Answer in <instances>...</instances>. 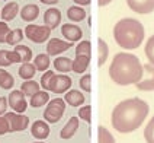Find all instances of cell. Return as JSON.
Here are the masks:
<instances>
[{"instance_id":"obj_10","label":"cell","mask_w":154,"mask_h":143,"mask_svg":"<svg viewBox=\"0 0 154 143\" xmlns=\"http://www.w3.org/2000/svg\"><path fill=\"white\" fill-rule=\"evenodd\" d=\"M144 66V73H147V76L138 82L137 88L140 91H154V64L151 63H147V64H143Z\"/></svg>"},{"instance_id":"obj_27","label":"cell","mask_w":154,"mask_h":143,"mask_svg":"<svg viewBox=\"0 0 154 143\" xmlns=\"http://www.w3.org/2000/svg\"><path fill=\"white\" fill-rule=\"evenodd\" d=\"M13 85H15L13 76L10 75L8 70L0 69V88H3V89H10V88H13Z\"/></svg>"},{"instance_id":"obj_20","label":"cell","mask_w":154,"mask_h":143,"mask_svg":"<svg viewBox=\"0 0 154 143\" xmlns=\"http://www.w3.org/2000/svg\"><path fill=\"white\" fill-rule=\"evenodd\" d=\"M48 101H50V93H48V91L44 89V91H38L36 93H34L31 96L29 104L32 107H35V108H39V107H42L45 104H48Z\"/></svg>"},{"instance_id":"obj_24","label":"cell","mask_w":154,"mask_h":143,"mask_svg":"<svg viewBox=\"0 0 154 143\" xmlns=\"http://www.w3.org/2000/svg\"><path fill=\"white\" fill-rule=\"evenodd\" d=\"M97 51H99V59H97V66L100 67L105 64V61L108 60V56H109V47L108 44L103 41L102 38L97 40Z\"/></svg>"},{"instance_id":"obj_38","label":"cell","mask_w":154,"mask_h":143,"mask_svg":"<svg viewBox=\"0 0 154 143\" xmlns=\"http://www.w3.org/2000/svg\"><path fill=\"white\" fill-rule=\"evenodd\" d=\"M10 32L8 22H0V42H6V37Z\"/></svg>"},{"instance_id":"obj_43","label":"cell","mask_w":154,"mask_h":143,"mask_svg":"<svg viewBox=\"0 0 154 143\" xmlns=\"http://www.w3.org/2000/svg\"><path fill=\"white\" fill-rule=\"evenodd\" d=\"M112 0H97V5L100 6V8H103V6H106V5H109Z\"/></svg>"},{"instance_id":"obj_16","label":"cell","mask_w":154,"mask_h":143,"mask_svg":"<svg viewBox=\"0 0 154 143\" xmlns=\"http://www.w3.org/2000/svg\"><path fill=\"white\" fill-rule=\"evenodd\" d=\"M77 128H79V117H71L66 123V126L61 128L60 132V136L61 139H70V137H73L74 136V133L77 132Z\"/></svg>"},{"instance_id":"obj_45","label":"cell","mask_w":154,"mask_h":143,"mask_svg":"<svg viewBox=\"0 0 154 143\" xmlns=\"http://www.w3.org/2000/svg\"><path fill=\"white\" fill-rule=\"evenodd\" d=\"M34 143H45V142H42V140H39V142H34Z\"/></svg>"},{"instance_id":"obj_33","label":"cell","mask_w":154,"mask_h":143,"mask_svg":"<svg viewBox=\"0 0 154 143\" xmlns=\"http://www.w3.org/2000/svg\"><path fill=\"white\" fill-rule=\"evenodd\" d=\"M144 137L147 143H154V117L150 120V123L144 128Z\"/></svg>"},{"instance_id":"obj_19","label":"cell","mask_w":154,"mask_h":143,"mask_svg":"<svg viewBox=\"0 0 154 143\" xmlns=\"http://www.w3.org/2000/svg\"><path fill=\"white\" fill-rule=\"evenodd\" d=\"M90 64V56L77 54L76 59L73 60V72L76 73H85Z\"/></svg>"},{"instance_id":"obj_5","label":"cell","mask_w":154,"mask_h":143,"mask_svg":"<svg viewBox=\"0 0 154 143\" xmlns=\"http://www.w3.org/2000/svg\"><path fill=\"white\" fill-rule=\"evenodd\" d=\"M25 35L28 40L36 42V44H42L45 42L50 35H51V28L47 25H35V24H29L25 28Z\"/></svg>"},{"instance_id":"obj_7","label":"cell","mask_w":154,"mask_h":143,"mask_svg":"<svg viewBox=\"0 0 154 143\" xmlns=\"http://www.w3.org/2000/svg\"><path fill=\"white\" fill-rule=\"evenodd\" d=\"M71 79L67 75H54L50 80V91L55 93H66L71 88Z\"/></svg>"},{"instance_id":"obj_12","label":"cell","mask_w":154,"mask_h":143,"mask_svg":"<svg viewBox=\"0 0 154 143\" xmlns=\"http://www.w3.org/2000/svg\"><path fill=\"white\" fill-rule=\"evenodd\" d=\"M131 10L140 15H147L154 12V0H127Z\"/></svg>"},{"instance_id":"obj_29","label":"cell","mask_w":154,"mask_h":143,"mask_svg":"<svg viewBox=\"0 0 154 143\" xmlns=\"http://www.w3.org/2000/svg\"><path fill=\"white\" fill-rule=\"evenodd\" d=\"M97 143H115L113 136L111 135V132L103 126H99L97 128Z\"/></svg>"},{"instance_id":"obj_2","label":"cell","mask_w":154,"mask_h":143,"mask_svg":"<svg viewBox=\"0 0 154 143\" xmlns=\"http://www.w3.org/2000/svg\"><path fill=\"white\" fill-rule=\"evenodd\" d=\"M109 76L121 86L138 83L144 76V66L137 56L131 53H118L112 60Z\"/></svg>"},{"instance_id":"obj_8","label":"cell","mask_w":154,"mask_h":143,"mask_svg":"<svg viewBox=\"0 0 154 143\" xmlns=\"http://www.w3.org/2000/svg\"><path fill=\"white\" fill-rule=\"evenodd\" d=\"M8 102L10 105V108L13 109L15 112H25L28 108V102L25 99V93L22 92L20 89H15L12 91L10 95L8 96Z\"/></svg>"},{"instance_id":"obj_32","label":"cell","mask_w":154,"mask_h":143,"mask_svg":"<svg viewBox=\"0 0 154 143\" xmlns=\"http://www.w3.org/2000/svg\"><path fill=\"white\" fill-rule=\"evenodd\" d=\"M77 54H85V56H90L92 54V47L89 41H80L76 45V56Z\"/></svg>"},{"instance_id":"obj_35","label":"cell","mask_w":154,"mask_h":143,"mask_svg":"<svg viewBox=\"0 0 154 143\" xmlns=\"http://www.w3.org/2000/svg\"><path fill=\"white\" fill-rule=\"evenodd\" d=\"M55 75V72L54 70H45V73L42 75L41 77V86H42L45 91H50V80H51V77Z\"/></svg>"},{"instance_id":"obj_3","label":"cell","mask_w":154,"mask_h":143,"mask_svg":"<svg viewBox=\"0 0 154 143\" xmlns=\"http://www.w3.org/2000/svg\"><path fill=\"white\" fill-rule=\"evenodd\" d=\"M144 26L134 18H124L113 26V38L125 50H135L144 41Z\"/></svg>"},{"instance_id":"obj_15","label":"cell","mask_w":154,"mask_h":143,"mask_svg":"<svg viewBox=\"0 0 154 143\" xmlns=\"http://www.w3.org/2000/svg\"><path fill=\"white\" fill-rule=\"evenodd\" d=\"M19 12H20V10H19V5H17L16 2H9V3L5 5V8L2 9L0 18H2L5 22H9V21H13Z\"/></svg>"},{"instance_id":"obj_9","label":"cell","mask_w":154,"mask_h":143,"mask_svg":"<svg viewBox=\"0 0 154 143\" xmlns=\"http://www.w3.org/2000/svg\"><path fill=\"white\" fill-rule=\"evenodd\" d=\"M73 45V42L70 41H64V40H60V38H51L48 44H47V54L48 56H58L64 51L70 50V47Z\"/></svg>"},{"instance_id":"obj_14","label":"cell","mask_w":154,"mask_h":143,"mask_svg":"<svg viewBox=\"0 0 154 143\" xmlns=\"http://www.w3.org/2000/svg\"><path fill=\"white\" fill-rule=\"evenodd\" d=\"M60 24H61V12L58 9L51 8L44 13V25L50 26L52 29V28H57Z\"/></svg>"},{"instance_id":"obj_28","label":"cell","mask_w":154,"mask_h":143,"mask_svg":"<svg viewBox=\"0 0 154 143\" xmlns=\"http://www.w3.org/2000/svg\"><path fill=\"white\" fill-rule=\"evenodd\" d=\"M23 37H25V32H23L22 29L16 28V29H12V31L8 34L6 42H8L9 45H16V44H19V42L23 40Z\"/></svg>"},{"instance_id":"obj_18","label":"cell","mask_w":154,"mask_h":143,"mask_svg":"<svg viewBox=\"0 0 154 143\" xmlns=\"http://www.w3.org/2000/svg\"><path fill=\"white\" fill-rule=\"evenodd\" d=\"M64 101L70 104L71 107H80L82 104H85V95L77 89H71L69 92H66Z\"/></svg>"},{"instance_id":"obj_39","label":"cell","mask_w":154,"mask_h":143,"mask_svg":"<svg viewBox=\"0 0 154 143\" xmlns=\"http://www.w3.org/2000/svg\"><path fill=\"white\" fill-rule=\"evenodd\" d=\"M8 51L9 50H0V66H2V67H8V66L12 64L10 60H9Z\"/></svg>"},{"instance_id":"obj_4","label":"cell","mask_w":154,"mask_h":143,"mask_svg":"<svg viewBox=\"0 0 154 143\" xmlns=\"http://www.w3.org/2000/svg\"><path fill=\"white\" fill-rule=\"evenodd\" d=\"M64 109H66V101L64 99L55 98V99L48 101L47 108L44 111L45 121H48V123H57V121H60V118L64 114Z\"/></svg>"},{"instance_id":"obj_31","label":"cell","mask_w":154,"mask_h":143,"mask_svg":"<svg viewBox=\"0 0 154 143\" xmlns=\"http://www.w3.org/2000/svg\"><path fill=\"white\" fill-rule=\"evenodd\" d=\"M144 53H146L148 61L154 64V35H151L146 42V48H144Z\"/></svg>"},{"instance_id":"obj_40","label":"cell","mask_w":154,"mask_h":143,"mask_svg":"<svg viewBox=\"0 0 154 143\" xmlns=\"http://www.w3.org/2000/svg\"><path fill=\"white\" fill-rule=\"evenodd\" d=\"M8 56H9V60H10V63H12V64H13V63H22L20 56H19V54H17L15 50L8 51Z\"/></svg>"},{"instance_id":"obj_11","label":"cell","mask_w":154,"mask_h":143,"mask_svg":"<svg viewBox=\"0 0 154 143\" xmlns=\"http://www.w3.org/2000/svg\"><path fill=\"white\" fill-rule=\"evenodd\" d=\"M61 34L63 37L70 42H77L82 40L83 37V31L80 26H77L76 24H64L61 26Z\"/></svg>"},{"instance_id":"obj_23","label":"cell","mask_w":154,"mask_h":143,"mask_svg":"<svg viewBox=\"0 0 154 143\" xmlns=\"http://www.w3.org/2000/svg\"><path fill=\"white\" fill-rule=\"evenodd\" d=\"M19 76L23 79V80H29V79H32L35 76V72H36V67H35V64L32 63H22V66L19 67Z\"/></svg>"},{"instance_id":"obj_21","label":"cell","mask_w":154,"mask_h":143,"mask_svg":"<svg viewBox=\"0 0 154 143\" xmlns=\"http://www.w3.org/2000/svg\"><path fill=\"white\" fill-rule=\"evenodd\" d=\"M67 18L71 22H80L86 18V10L83 9V6H79V5L70 6L67 9Z\"/></svg>"},{"instance_id":"obj_36","label":"cell","mask_w":154,"mask_h":143,"mask_svg":"<svg viewBox=\"0 0 154 143\" xmlns=\"http://www.w3.org/2000/svg\"><path fill=\"white\" fill-rule=\"evenodd\" d=\"M90 82H92V76L87 73V75H85L82 79H80V82H79V83H80V88H82L85 92H90V91H92Z\"/></svg>"},{"instance_id":"obj_13","label":"cell","mask_w":154,"mask_h":143,"mask_svg":"<svg viewBox=\"0 0 154 143\" xmlns=\"http://www.w3.org/2000/svg\"><path fill=\"white\" fill-rule=\"evenodd\" d=\"M31 135L34 136L35 139H39V140L47 139L48 135H50L48 121H44V120H36V121H34V124L31 127Z\"/></svg>"},{"instance_id":"obj_34","label":"cell","mask_w":154,"mask_h":143,"mask_svg":"<svg viewBox=\"0 0 154 143\" xmlns=\"http://www.w3.org/2000/svg\"><path fill=\"white\" fill-rule=\"evenodd\" d=\"M79 117L82 120H85L86 123H90L92 121V107L90 105H85V107H80L79 109Z\"/></svg>"},{"instance_id":"obj_44","label":"cell","mask_w":154,"mask_h":143,"mask_svg":"<svg viewBox=\"0 0 154 143\" xmlns=\"http://www.w3.org/2000/svg\"><path fill=\"white\" fill-rule=\"evenodd\" d=\"M41 3H44V5H57L58 0H41Z\"/></svg>"},{"instance_id":"obj_22","label":"cell","mask_w":154,"mask_h":143,"mask_svg":"<svg viewBox=\"0 0 154 143\" xmlns=\"http://www.w3.org/2000/svg\"><path fill=\"white\" fill-rule=\"evenodd\" d=\"M54 69L60 73H69L73 70V60L69 57H57L54 60Z\"/></svg>"},{"instance_id":"obj_37","label":"cell","mask_w":154,"mask_h":143,"mask_svg":"<svg viewBox=\"0 0 154 143\" xmlns=\"http://www.w3.org/2000/svg\"><path fill=\"white\" fill-rule=\"evenodd\" d=\"M9 132H10V126H9L8 118L5 117V115H0V136L6 135Z\"/></svg>"},{"instance_id":"obj_6","label":"cell","mask_w":154,"mask_h":143,"mask_svg":"<svg viewBox=\"0 0 154 143\" xmlns=\"http://www.w3.org/2000/svg\"><path fill=\"white\" fill-rule=\"evenodd\" d=\"M5 117L8 118L10 132H23L26 127L29 126V117L22 115L20 112H6Z\"/></svg>"},{"instance_id":"obj_25","label":"cell","mask_w":154,"mask_h":143,"mask_svg":"<svg viewBox=\"0 0 154 143\" xmlns=\"http://www.w3.org/2000/svg\"><path fill=\"white\" fill-rule=\"evenodd\" d=\"M34 64L36 70H41V72H45L48 70L50 64H51V60H50V56L48 54H38L36 57L34 59Z\"/></svg>"},{"instance_id":"obj_41","label":"cell","mask_w":154,"mask_h":143,"mask_svg":"<svg viewBox=\"0 0 154 143\" xmlns=\"http://www.w3.org/2000/svg\"><path fill=\"white\" fill-rule=\"evenodd\" d=\"M8 98H5V96H0V115H3V114H6V109H8Z\"/></svg>"},{"instance_id":"obj_26","label":"cell","mask_w":154,"mask_h":143,"mask_svg":"<svg viewBox=\"0 0 154 143\" xmlns=\"http://www.w3.org/2000/svg\"><path fill=\"white\" fill-rule=\"evenodd\" d=\"M39 86L41 85L38 83V82H35V80H25L23 83H22V86H20V91L25 93V95H28V96H32L34 93H36L38 91H41L39 89Z\"/></svg>"},{"instance_id":"obj_17","label":"cell","mask_w":154,"mask_h":143,"mask_svg":"<svg viewBox=\"0 0 154 143\" xmlns=\"http://www.w3.org/2000/svg\"><path fill=\"white\" fill-rule=\"evenodd\" d=\"M39 16V8L34 5V3H31V5H26L22 8L20 10V18L25 21V22H34L36 18Z\"/></svg>"},{"instance_id":"obj_42","label":"cell","mask_w":154,"mask_h":143,"mask_svg":"<svg viewBox=\"0 0 154 143\" xmlns=\"http://www.w3.org/2000/svg\"><path fill=\"white\" fill-rule=\"evenodd\" d=\"M76 5H79V6H87V5H90V2L92 0H73Z\"/></svg>"},{"instance_id":"obj_1","label":"cell","mask_w":154,"mask_h":143,"mask_svg":"<svg viewBox=\"0 0 154 143\" xmlns=\"http://www.w3.org/2000/svg\"><path fill=\"white\" fill-rule=\"evenodd\" d=\"M150 107L141 98H129L121 101L112 111V126L119 133H131L144 123Z\"/></svg>"},{"instance_id":"obj_30","label":"cell","mask_w":154,"mask_h":143,"mask_svg":"<svg viewBox=\"0 0 154 143\" xmlns=\"http://www.w3.org/2000/svg\"><path fill=\"white\" fill-rule=\"evenodd\" d=\"M15 51L20 56L22 63H28V61H31V60H32V50H31L29 47H26V45H20V44H16V45H15Z\"/></svg>"}]
</instances>
